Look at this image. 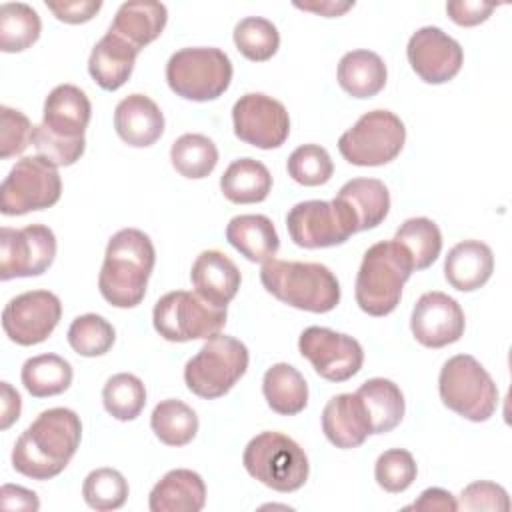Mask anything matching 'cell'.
Returning <instances> with one entry per match:
<instances>
[{
  "label": "cell",
  "mask_w": 512,
  "mask_h": 512,
  "mask_svg": "<svg viewBox=\"0 0 512 512\" xmlns=\"http://www.w3.org/2000/svg\"><path fill=\"white\" fill-rule=\"evenodd\" d=\"M82 438L80 416L70 408H48L18 436L12 466L26 478L50 480L74 458Z\"/></svg>",
  "instance_id": "obj_1"
},
{
  "label": "cell",
  "mask_w": 512,
  "mask_h": 512,
  "mask_svg": "<svg viewBox=\"0 0 512 512\" xmlns=\"http://www.w3.org/2000/svg\"><path fill=\"white\" fill-rule=\"evenodd\" d=\"M156 250L148 234L138 228L118 230L106 246L98 276L102 298L116 308H134L144 300L154 270Z\"/></svg>",
  "instance_id": "obj_2"
},
{
  "label": "cell",
  "mask_w": 512,
  "mask_h": 512,
  "mask_svg": "<svg viewBox=\"0 0 512 512\" xmlns=\"http://www.w3.org/2000/svg\"><path fill=\"white\" fill-rule=\"evenodd\" d=\"M260 282L276 300L298 310L324 314L340 302L338 278L318 262L272 258L262 264Z\"/></svg>",
  "instance_id": "obj_3"
},
{
  "label": "cell",
  "mask_w": 512,
  "mask_h": 512,
  "mask_svg": "<svg viewBox=\"0 0 512 512\" xmlns=\"http://www.w3.org/2000/svg\"><path fill=\"white\" fill-rule=\"evenodd\" d=\"M414 264L410 254L394 238L372 244L362 258L356 274V302L370 316H386L396 310L402 288Z\"/></svg>",
  "instance_id": "obj_4"
},
{
  "label": "cell",
  "mask_w": 512,
  "mask_h": 512,
  "mask_svg": "<svg viewBox=\"0 0 512 512\" xmlns=\"http://www.w3.org/2000/svg\"><path fill=\"white\" fill-rule=\"evenodd\" d=\"M440 400L470 422H486L498 406V388L486 368L470 354L448 358L438 376Z\"/></svg>",
  "instance_id": "obj_5"
},
{
  "label": "cell",
  "mask_w": 512,
  "mask_h": 512,
  "mask_svg": "<svg viewBox=\"0 0 512 512\" xmlns=\"http://www.w3.org/2000/svg\"><path fill=\"white\" fill-rule=\"evenodd\" d=\"M246 472L276 492H294L308 480L310 464L304 450L282 432H260L242 454Z\"/></svg>",
  "instance_id": "obj_6"
},
{
  "label": "cell",
  "mask_w": 512,
  "mask_h": 512,
  "mask_svg": "<svg viewBox=\"0 0 512 512\" xmlns=\"http://www.w3.org/2000/svg\"><path fill=\"white\" fill-rule=\"evenodd\" d=\"M248 360V348L240 340L216 334L186 362L184 382L192 394L204 400L220 398L246 374Z\"/></svg>",
  "instance_id": "obj_7"
},
{
  "label": "cell",
  "mask_w": 512,
  "mask_h": 512,
  "mask_svg": "<svg viewBox=\"0 0 512 512\" xmlns=\"http://www.w3.org/2000/svg\"><path fill=\"white\" fill-rule=\"evenodd\" d=\"M166 82L180 98L194 102L216 100L232 82V62L220 48H182L166 64Z\"/></svg>",
  "instance_id": "obj_8"
},
{
  "label": "cell",
  "mask_w": 512,
  "mask_h": 512,
  "mask_svg": "<svg viewBox=\"0 0 512 512\" xmlns=\"http://www.w3.org/2000/svg\"><path fill=\"white\" fill-rule=\"evenodd\" d=\"M156 332L168 342L208 340L226 324V308L206 302L196 292L174 290L164 294L152 312Z\"/></svg>",
  "instance_id": "obj_9"
},
{
  "label": "cell",
  "mask_w": 512,
  "mask_h": 512,
  "mask_svg": "<svg viewBox=\"0 0 512 512\" xmlns=\"http://www.w3.org/2000/svg\"><path fill=\"white\" fill-rule=\"evenodd\" d=\"M404 142V122L390 110H372L338 138V150L354 166H384L402 152Z\"/></svg>",
  "instance_id": "obj_10"
},
{
  "label": "cell",
  "mask_w": 512,
  "mask_h": 512,
  "mask_svg": "<svg viewBox=\"0 0 512 512\" xmlns=\"http://www.w3.org/2000/svg\"><path fill=\"white\" fill-rule=\"evenodd\" d=\"M62 194L58 166L42 156L20 158L0 186V212L22 216L54 206Z\"/></svg>",
  "instance_id": "obj_11"
},
{
  "label": "cell",
  "mask_w": 512,
  "mask_h": 512,
  "mask_svg": "<svg viewBox=\"0 0 512 512\" xmlns=\"http://www.w3.org/2000/svg\"><path fill=\"white\" fill-rule=\"evenodd\" d=\"M286 228L296 246L310 250L344 244L356 234L354 222L336 200L298 202L286 214Z\"/></svg>",
  "instance_id": "obj_12"
},
{
  "label": "cell",
  "mask_w": 512,
  "mask_h": 512,
  "mask_svg": "<svg viewBox=\"0 0 512 512\" xmlns=\"http://www.w3.org/2000/svg\"><path fill=\"white\" fill-rule=\"evenodd\" d=\"M56 256V236L44 224L0 230V280L44 274Z\"/></svg>",
  "instance_id": "obj_13"
},
{
  "label": "cell",
  "mask_w": 512,
  "mask_h": 512,
  "mask_svg": "<svg viewBox=\"0 0 512 512\" xmlns=\"http://www.w3.org/2000/svg\"><path fill=\"white\" fill-rule=\"evenodd\" d=\"M298 350L328 382H346L364 364V352L356 338L322 326L306 328L298 338Z\"/></svg>",
  "instance_id": "obj_14"
},
{
  "label": "cell",
  "mask_w": 512,
  "mask_h": 512,
  "mask_svg": "<svg viewBox=\"0 0 512 512\" xmlns=\"http://www.w3.org/2000/svg\"><path fill=\"white\" fill-rule=\"evenodd\" d=\"M232 124L242 142L262 150L282 146L290 134V116L284 104L262 92H248L236 100Z\"/></svg>",
  "instance_id": "obj_15"
},
{
  "label": "cell",
  "mask_w": 512,
  "mask_h": 512,
  "mask_svg": "<svg viewBox=\"0 0 512 512\" xmlns=\"http://www.w3.org/2000/svg\"><path fill=\"white\" fill-rule=\"evenodd\" d=\"M62 316L60 298L48 290H28L14 296L2 310L6 336L20 346L44 342Z\"/></svg>",
  "instance_id": "obj_16"
},
{
  "label": "cell",
  "mask_w": 512,
  "mask_h": 512,
  "mask_svg": "<svg viewBox=\"0 0 512 512\" xmlns=\"http://www.w3.org/2000/svg\"><path fill=\"white\" fill-rule=\"evenodd\" d=\"M406 56L412 70L426 84L452 80L464 64L462 46L438 26L418 28L408 40Z\"/></svg>",
  "instance_id": "obj_17"
},
{
  "label": "cell",
  "mask_w": 512,
  "mask_h": 512,
  "mask_svg": "<svg viewBox=\"0 0 512 512\" xmlns=\"http://www.w3.org/2000/svg\"><path fill=\"white\" fill-rule=\"evenodd\" d=\"M466 328L460 304L438 290L426 292L414 304L410 316V330L414 338L426 348H444L462 338Z\"/></svg>",
  "instance_id": "obj_18"
},
{
  "label": "cell",
  "mask_w": 512,
  "mask_h": 512,
  "mask_svg": "<svg viewBox=\"0 0 512 512\" xmlns=\"http://www.w3.org/2000/svg\"><path fill=\"white\" fill-rule=\"evenodd\" d=\"M190 280L198 296L218 308H226L240 288V270L224 252L204 250L192 264Z\"/></svg>",
  "instance_id": "obj_19"
},
{
  "label": "cell",
  "mask_w": 512,
  "mask_h": 512,
  "mask_svg": "<svg viewBox=\"0 0 512 512\" xmlns=\"http://www.w3.org/2000/svg\"><path fill=\"white\" fill-rule=\"evenodd\" d=\"M322 432L336 448H358L372 434L370 420L360 396L338 394L322 410Z\"/></svg>",
  "instance_id": "obj_20"
},
{
  "label": "cell",
  "mask_w": 512,
  "mask_h": 512,
  "mask_svg": "<svg viewBox=\"0 0 512 512\" xmlns=\"http://www.w3.org/2000/svg\"><path fill=\"white\" fill-rule=\"evenodd\" d=\"M116 134L134 148L152 146L164 132V114L158 104L144 94H130L114 110Z\"/></svg>",
  "instance_id": "obj_21"
},
{
  "label": "cell",
  "mask_w": 512,
  "mask_h": 512,
  "mask_svg": "<svg viewBox=\"0 0 512 512\" xmlns=\"http://www.w3.org/2000/svg\"><path fill=\"white\" fill-rule=\"evenodd\" d=\"M354 222L356 232L376 228L390 210V192L378 178H352L334 198Z\"/></svg>",
  "instance_id": "obj_22"
},
{
  "label": "cell",
  "mask_w": 512,
  "mask_h": 512,
  "mask_svg": "<svg viewBox=\"0 0 512 512\" xmlns=\"http://www.w3.org/2000/svg\"><path fill=\"white\" fill-rule=\"evenodd\" d=\"M92 116V104L84 90L74 84H60L44 100L42 124L62 138H84Z\"/></svg>",
  "instance_id": "obj_23"
},
{
  "label": "cell",
  "mask_w": 512,
  "mask_h": 512,
  "mask_svg": "<svg viewBox=\"0 0 512 512\" xmlns=\"http://www.w3.org/2000/svg\"><path fill=\"white\" fill-rule=\"evenodd\" d=\"M168 22V10L162 2L134 0L124 2L108 28L114 36L128 42L138 52L154 42Z\"/></svg>",
  "instance_id": "obj_24"
},
{
  "label": "cell",
  "mask_w": 512,
  "mask_h": 512,
  "mask_svg": "<svg viewBox=\"0 0 512 512\" xmlns=\"http://www.w3.org/2000/svg\"><path fill=\"white\" fill-rule=\"evenodd\" d=\"M494 272V254L480 240H462L450 248L444 260V276L448 284L460 292L482 288Z\"/></svg>",
  "instance_id": "obj_25"
},
{
  "label": "cell",
  "mask_w": 512,
  "mask_h": 512,
  "mask_svg": "<svg viewBox=\"0 0 512 512\" xmlns=\"http://www.w3.org/2000/svg\"><path fill=\"white\" fill-rule=\"evenodd\" d=\"M206 504V486L198 472L176 468L162 476L150 492L152 512H198Z\"/></svg>",
  "instance_id": "obj_26"
},
{
  "label": "cell",
  "mask_w": 512,
  "mask_h": 512,
  "mask_svg": "<svg viewBox=\"0 0 512 512\" xmlns=\"http://www.w3.org/2000/svg\"><path fill=\"white\" fill-rule=\"evenodd\" d=\"M138 54L128 42L106 32L90 52L88 72L102 90L114 92L128 82Z\"/></svg>",
  "instance_id": "obj_27"
},
{
  "label": "cell",
  "mask_w": 512,
  "mask_h": 512,
  "mask_svg": "<svg viewBox=\"0 0 512 512\" xmlns=\"http://www.w3.org/2000/svg\"><path fill=\"white\" fill-rule=\"evenodd\" d=\"M226 240L250 262H268L280 248L278 232L264 214H240L226 226Z\"/></svg>",
  "instance_id": "obj_28"
},
{
  "label": "cell",
  "mask_w": 512,
  "mask_h": 512,
  "mask_svg": "<svg viewBox=\"0 0 512 512\" xmlns=\"http://www.w3.org/2000/svg\"><path fill=\"white\" fill-rule=\"evenodd\" d=\"M338 84L352 98H372L384 86L388 70L384 60L372 50L346 52L338 62Z\"/></svg>",
  "instance_id": "obj_29"
},
{
  "label": "cell",
  "mask_w": 512,
  "mask_h": 512,
  "mask_svg": "<svg viewBox=\"0 0 512 512\" xmlns=\"http://www.w3.org/2000/svg\"><path fill=\"white\" fill-rule=\"evenodd\" d=\"M356 394L366 408L372 434H386L402 422L406 410L404 394L392 380L370 378L356 390Z\"/></svg>",
  "instance_id": "obj_30"
},
{
  "label": "cell",
  "mask_w": 512,
  "mask_h": 512,
  "mask_svg": "<svg viewBox=\"0 0 512 512\" xmlns=\"http://www.w3.org/2000/svg\"><path fill=\"white\" fill-rule=\"evenodd\" d=\"M220 190L224 198L234 204H256L268 198L272 176L260 160L240 158L220 176Z\"/></svg>",
  "instance_id": "obj_31"
},
{
  "label": "cell",
  "mask_w": 512,
  "mask_h": 512,
  "mask_svg": "<svg viewBox=\"0 0 512 512\" xmlns=\"http://www.w3.org/2000/svg\"><path fill=\"white\" fill-rule=\"evenodd\" d=\"M262 392L268 406L282 416L300 414L308 404V384L290 364L278 362L264 372Z\"/></svg>",
  "instance_id": "obj_32"
},
{
  "label": "cell",
  "mask_w": 512,
  "mask_h": 512,
  "mask_svg": "<svg viewBox=\"0 0 512 512\" xmlns=\"http://www.w3.org/2000/svg\"><path fill=\"white\" fill-rule=\"evenodd\" d=\"M72 366L58 354H38L24 362L20 378L34 398L62 394L72 384Z\"/></svg>",
  "instance_id": "obj_33"
},
{
  "label": "cell",
  "mask_w": 512,
  "mask_h": 512,
  "mask_svg": "<svg viewBox=\"0 0 512 512\" xmlns=\"http://www.w3.org/2000/svg\"><path fill=\"white\" fill-rule=\"evenodd\" d=\"M150 426L160 442L178 448L194 440L198 432V416L182 400L168 398L154 406Z\"/></svg>",
  "instance_id": "obj_34"
},
{
  "label": "cell",
  "mask_w": 512,
  "mask_h": 512,
  "mask_svg": "<svg viewBox=\"0 0 512 512\" xmlns=\"http://www.w3.org/2000/svg\"><path fill=\"white\" fill-rule=\"evenodd\" d=\"M42 22L38 12L24 2L0 6V50L6 54L22 52L40 38Z\"/></svg>",
  "instance_id": "obj_35"
},
{
  "label": "cell",
  "mask_w": 512,
  "mask_h": 512,
  "mask_svg": "<svg viewBox=\"0 0 512 512\" xmlns=\"http://www.w3.org/2000/svg\"><path fill=\"white\" fill-rule=\"evenodd\" d=\"M174 170L184 178H206L218 164V148L204 134H182L170 148Z\"/></svg>",
  "instance_id": "obj_36"
},
{
  "label": "cell",
  "mask_w": 512,
  "mask_h": 512,
  "mask_svg": "<svg viewBox=\"0 0 512 512\" xmlns=\"http://www.w3.org/2000/svg\"><path fill=\"white\" fill-rule=\"evenodd\" d=\"M394 240L410 254L414 270H426L442 250V232L430 218H408L394 234Z\"/></svg>",
  "instance_id": "obj_37"
},
{
  "label": "cell",
  "mask_w": 512,
  "mask_h": 512,
  "mask_svg": "<svg viewBox=\"0 0 512 512\" xmlns=\"http://www.w3.org/2000/svg\"><path fill=\"white\" fill-rule=\"evenodd\" d=\"M102 402L106 412L122 422L134 420L146 406V388L134 374L120 372L106 380L102 388Z\"/></svg>",
  "instance_id": "obj_38"
},
{
  "label": "cell",
  "mask_w": 512,
  "mask_h": 512,
  "mask_svg": "<svg viewBox=\"0 0 512 512\" xmlns=\"http://www.w3.org/2000/svg\"><path fill=\"white\" fill-rule=\"evenodd\" d=\"M234 44L244 58L252 62H266L278 52L280 34L270 20L248 16L236 24Z\"/></svg>",
  "instance_id": "obj_39"
},
{
  "label": "cell",
  "mask_w": 512,
  "mask_h": 512,
  "mask_svg": "<svg viewBox=\"0 0 512 512\" xmlns=\"http://www.w3.org/2000/svg\"><path fill=\"white\" fill-rule=\"evenodd\" d=\"M116 340L114 326L98 314H82L68 328V344L80 356L94 358L106 354Z\"/></svg>",
  "instance_id": "obj_40"
},
{
  "label": "cell",
  "mask_w": 512,
  "mask_h": 512,
  "mask_svg": "<svg viewBox=\"0 0 512 512\" xmlns=\"http://www.w3.org/2000/svg\"><path fill=\"white\" fill-rule=\"evenodd\" d=\"M128 482L114 468H96L92 470L82 484L84 502L98 512H108L124 506L128 498Z\"/></svg>",
  "instance_id": "obj_41"
},
{
  "label": "cell",
  "mask_w": 512,
  "mask_h": 512,
  "mask_svg": "<svg viewBox=\"0 0 512 512\" xmlns=\"http://www.w3.org/2000/svg\"><path fill=\"white\" fill-rule=\"evenodd\" d=\"M288 174L302 186H322L334 174V164L326 148L318 144H302L288 158Z\"/></svg>",
  "instance_id": "obj_42"
},
{
  "label": "cell",
  "mask_w": 512,
  "mask_h": 512,
  "mask_svg": "<svg viewBox=\"0 0 512 512\" xmlns=\"http://www.w3.org/2000/svg\"><path fill=\"white\" fill-rule=\"evenodd\" d=\"M418 466L414 456L404 448H392L378 456L374 466V478L378 486L390 494L404 492L416 480Z\"/></svg>",
  "instance_id": "obj_43"
},
{
  "label": "cell",
  "mask_w": 512,
  "mask_h": 512,
  "mask_svg": "<svg viewBox=\"0 0 512 512\" xmlns=\"http://www.w3.org/2000/svg\"><path fill=\"white\" fill-rule=\"evenodd\" d=\"M32 144L38 152V156L46 158L48 162H52L54 166H72L76 160H80V156L84 154L86 148V140L84 138H62L54 132H50L44 124L34 126V134H32Z\"/></svg>",
  "instance_id": "obj_44"
},
{
  "label": "cell",
  "mask_w": 512,
  "mask_h": 512,
  "mask_svg": "<svg viewBox=\"0 0 512 512\" xmlns=\"http://www.w3.org/2000/svg\"><path fill=\"white\" fill-rule=\"evenodd\" d=\"M0 158L8 160L22 154L32 144L34 126L26 114L10 106H0Z\"/></svg>",
  "instance_id": "obj_45"
},
{
  "label": "cell",
  "mask_w": 512,
  "mask_h": 512,
  "mask_svg": "<svg viewBox=\"0 0 512 512\" xmlns=\"http://www.w3.org/2000/svg\"><path fill=\"white\" fill-rule=\"evenodd\" d=\"M510 508V500L506 490L488 480H478L468 484L458 502V510H496V512H506Z\"/></svg>",
  "instance_id": "obj_46"
},
{
  "label": "cell",
  "mask_w": 512,
  "mask_h": 512,
  "mask_svg": "<svg viewBox=\"0 0 512 512\" xmlns=\"http://www.w3.org/2000/svg\"><path fill=\"white\" fill-rule=\"evenodd\" d=\"M46 8L60 20L66 24H84L88 20H92L100 8L102 2L100 0H74V2H46Z\"/></svg>",
  "instance_id": "obj_47"
},
{
  "label": "cell",
  "mask_w": 512,
  "mask_h": 512,
  "mask_svg": "<svg viewBox=\"0 0 512 512\" xmlns=\"http://www.w3.org/2000/svg\"><path fill=\"white\" fill-rule=\"evenodd\" d=\"M496 4L478 2V0H452L446 4V12L452 22L458 26H476L494 12Z\"/></svg>",
  "instance_id": "obj_48"
},
{
  "label": "cell",
  "mask_w": 512,
  "mask_h": 512,
  "mask_svg": "<svg viewBox=\"0 0 512 512\" xmlns=\"http://www.w3.org/2000/svg\"><path fill=\"white\" fill-rule=\"evenodd\" d=\"M404 510H426V512H454L458 510V502L456 498L444 490V488H426L418 500H414L410 506H406Z\"/></svg>",
  "instance_id": "obj_49"
},
{
  "label": "cell",
  "mask_w": 512,
  "mask_h": 512,
  "mask_svg": "<svg viewBox=\"0 0 512 512\" xmlns=\"http://www.w3.org/2000/svg\"><path fill=\"white\" fill-rule=\"evenodd\" d=\"M2 506L6 510H32L36 512L40 508V500L36 496V492L22 488V486H14V484H4L2 486Z\"/></svg>",
  "instance_id": "obj_50"
},
{
  "label": "cell",
  "mask_w": 512,
  "mask_h": 512,
  "mask_svg": "<svg viewBox=\"0 0 512 512\" xmlns=\"http://www.w3.org/2000/svg\"><path fill=\"white\" fill-rule=\"evenodd\" d=\"M0 388H2V416H0V428L6 430V428H10V426L20 418L22 400H20V394H18L8 382H0Z\"/></svg>",
  "instance_id": "obj_51"
},
{
  "label": "cell",
  "mask_w": 512,
  "mask_h": 512,
  "mask_svg": "<svg viewBox=\"0 0 512 512\" xmlns=\"http://www.w3.org/2000/svg\"><path fill=\"white\" fill-rule=\"evenodd\" d=\"M300 10H308L326 18H334V16H342L344 12H348L350 8H354V2H296L294 4Z\"/></svg>",
  "instance_id": "obj_52"
}]
</instances>
